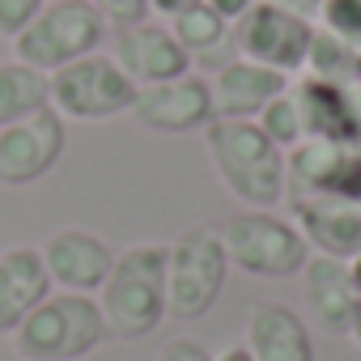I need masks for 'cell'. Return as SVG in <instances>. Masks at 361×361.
Wrapping results in <instances>:
<instances>
[{
  "label": "cell",
  "instance_id": "cell-27",
  "mask_svg": "<svg viewBox=\"0 0 361 361\" xmlns=\"http://www.w3.org/2000/svg\"><path fill=\"white\" fill-rule=\"evenodd\" d=\"M268 5L289 9V13H298V18H306V22H314V18L323 13V0H268Z\"/></svg>",
  "mask_w": 361,
  "mask_h": 361
},
{
  "label": "cell",
  "instance_id": "cell-26",
  "mask_svg": "<svg viewBox=\"0 0 361 361\" xmlns=\"http://www.w3.org/2000/svg\"><path fill=\"white\" fill-rule=\"evenodd\" d=\"M157 361H217V353H209L200 340H192V336H178V340H170L161 353H157Z\"/></svg>",
  "mask_w": 361,
  "mask_h": 361
},
{
  "label": "cell",
  "instance_id": "cell-24",
  "mask_svg": "<svg viewBox=\"0 0 361 361\" xmlns=\"http://www.w3.org/2000/svg\"><path fill=\"white\" fill-rule=\"evenodd\" d=\"M47 5V0H0V39H18L35 18H39V9Z\"/></svg>",
  "mask_w": 361,
  "mask_h": 361
},
{
  "label": "cell",
  "instance_id": "cell-4",
  "mask_svg": "<svg viewBox=\"0 0 361 361\" xmlns=\"http://www.w3.org/2000/svg\"><path fill=\"white\" fill-rule=\"evenodd\" d=\"M230 268L259 276V281H289L302 276L306 259H310V243L302 238V230L293 226V217H281L272 209H251V213H234L217 226Z\"/></svg>",
  "mask_w": 361,
  "mask_h": 361
},
{
  "label": "cell",
  "instance_id": "cell-19",
  "mask_svg": "<svg viewBox=\"0 0 361 361\" xmlns=\"http://www.w3.org/2000/svg\"><path fill=\"white\" fill-rule=\"evenodd\" d=\"M51 106V73H39L22 60H0V128Z\"/></svg>",
  "mask_w": 361,
  "mask_h": 361
},
{
  "label": "cell",
  "instance_id": "cell-16",
  "mask_svg": "<svg viewBox=\"0 0 361 361\" xmlns=\"http://www.w3.org/2000/svg\"><path fill=\"white\" fill-rule=\"evenodd\" d=\"M302 289H306V310H310V319H314L327 336H348V331H353L361 293H357L353 272H348L344 259L310 255L306 268H302Z\"/></svg>",
  "mask_w": 361,
  "mask_h": 361
},
{
  "label": "cell",
  "instance_id": "cell-23",
  "mask_svg": "<svg viewBox=\"0 0 361 361\" xmlns=\"http://www.w3.org/2000/svg\"><path fill=\"white\" fill-rule=\"evenodd\" d=\"M319 30H327L361 51V0H323Z\"/></svg>",
  "mask_w": 361,
  "mask_h": 361
},
{
  "label": "cell",
  "instance_id": "cell-9",
  "mask_svg": "<svg viewBox=\"0 0 361 361\" xmlns=\"http://www.w3.org/2000/svg\"><path fill=\"white\" fill-rule=\"evenodd\" d=\"M68 145L64 115L56 106H43L18 123L0 128V188H30L47 178Z\"/></svg>",
  "mask_w": 361,
  "mask_h": 361
},
{
  "label": "cell",
  "instance_id": "cell-8",
  "mask_svg": "<svg viewBox=\"0 0 361 361\" xmlns=\"http://www.w3.org/2000/svg\"><path fill=\"white\" fill-rule=\"evenodd\" d=\"M314 30H319L314 22H306L289 9H276L268 0H255L243 18L230 22V47H234L238 60H251V64L276 68L285 77H298L306 68Z\"/></svg>",
  "mask_w": 361,
  "mask_h": 361
},
{
  "label": "cell",
  "instance_id": "cell-11",
  "mask_svg": "<svg viewBox=\"0 0 361 361\" xmlns=\"http://www.w3.org/2000/svg\"><path fill=\"white\" fill-rule=\"evenodd\" d=\"M39 255L47 264V276L64 293H98L102 281L111 276L115 251L85 226H64L39 243Z\"/></svg>",
  "mask_w": 361,
  "mask_h": 361
},
{
  "label": "cell",
  "instance_id": "cell-28",
  "mask_svg": "<svg viewBox=\"0 0 361 361\" xmlns=\"http://www.w3.org/2000/svg\"><path fill=\"white\" fill-rule=\"evenodd\" d=\"M209 5H213V9H217L226 22H234V18H243V13L255 5V0H209Z\"/></svg>",
  "mask_w": 361,
  "mask_h": 361
},
{
  "label": "cell",
  "instance_id": "cell-10",
  "mask_svg": "<svg viewBox=\"0 0 361 361\" xmlns=\"http://www.w3.org/2000/svg\"><path fill=\"white\" fill-rule=\"evenodd\" d=\"M136 123H145L149 132H166V136H183V132H200L217 119L213 111V90L204 77L188 73L161 85H140L136 102H132Z\"/></svg>",
  "mask_w": 361,
  "mask_h": 361
},
{
  "label": "cell",
  "instance_id": "cell-15",
  "mask_svg": "<svg viewBox=\"0 0 361 361\" xmlns=\"http://www.w3.org/2000/svg\"><path fill=\"white\" fill-rule=\"evenodd\" d=\"M293 85V77L276 73V68H264V64H251V60H226L213 77H209V90H213V111L217 119H259V111L285 94Z\"/></svg>",
  "mask_w": 361,
  "mask_h": 361
},
{
  "label": "cell",
  "instance_id": "cell-17",
  "mask_svg": "<svg viewBox=\"0 0 361 361\" xmlns=\"http://www.w3.org/2000/svg\"><path fill=\"white\" fill-rule=\"evenodd\" d=\"M243 348L251 353V361H314L310 327L285 302H255L251 306Z\"/></svg>",
  "mask_w": 361,
  "mask_h": 361
},
{
  "label": "cell",
  "instance_id": "cell-6",
  "mask_svg": "<svg viewBox=\"0 0 361 361\" xmlns=\"http://www.w3.org/2000/svg\"><path fill=\"white\" fill-rule=\"evenodd\" d=\"M106 22L90 0H47L39 9V18L13 39V60L39 68V73H56L90 51L102 47Z\"/></svg>",
  "mask_w": 361,
  "mask_h": 361
},
{
  "label": "cell",
  "instance_id": "cell-2",
  "mask_svg": "<svg viewBox=\"0 0 361 361\" xmlns=\"http://www.w3.org/2000/svg\"><path fill=\"white\" fill-rule=\"evenodd\" d=\"M106 331L115 340H145L166 319V247L140 243L115 255L111 276L98 289Z\"/></svg>",
  "mask_w": 361,
  "mask_h": 361
},
{
  "label": "cell",
  "instance_id": "cell-14",
  "mask_svg": "<svg viewBox=\"0 0 361 361\" xmlns=\"http://www.w3.org/2000/svg\"><path fill=\"white\" fill-rule=\"evenodd\" d=\"M293 226L310 243V255H331L353 264L361 255V204L340 196H302L289 200Z\"/></svg>",
  "mask_w": 361,
  "mask_h": 361
},
{
  "label": "cell",
  "instance_id": "cell-20",
  "mask_svg": "<svg viewBox=\"0 0 361 361\" xmlns=\"http://www.w3.org/2000/svg\"><path fill=\"white\" fill-rule=\"evenodd\" d=\"M166 26H170V35L178 43H183L188 56H213L221 43H230V22L209 5V0H196V5L170 13Z\"/></svg>",
  "mask_w": 361,
  "mask_h": 361
},
{
  "label": "cell",
  "instance_id": "cell-32",
  "mask_svg": "<svg viewBox=\"0 0 361 361\" xmlns=\"http://www.w3.org/2000/svg\"><path fill=\"white\" fill-rule=\"evenodd\" d=\"M348 272H353V285H357V293H361V255L348 264Z\"/></svg>",
  "mask_w": 361,
  "mask_h": 361
},
{
  "label": "cell",
  "instance_id": "cell-13",
  "mask_svg": "<svg viewBox=\"0 0 361 361\" xmlns=\"http://www.w3.org/2000/svg\"><path fill=\"white\" fill-rule=\"evenodd\" d=\"M289 90L298 98L306 140L361 145V98H357V90H344V85H331L319 77H298Z\"/></svg>",
  "mask_w": 361,
  "mask_h": 361
},
{
  "label": "cell",
  "instance_id": "cell-31",
  "mask_svg": "<svg viewBox=\"0 0 361 361\" xmlns=\"http://www.w3.org/2000/svg\"><path fill=\"white\" fill-rule=\"evenodd\" d=\"M348 336H353V344L361 348V306H357V319H353V331H348Z\"/></svg>",
  "mask_w": 361,
  "mask_h": 361
},
{
  "label": "cell",
  "instance_id": "cell-3",
  "mask_svg": "<svg viewBox=\"0 0 361 361\" xmlns=\"http://www.w3.org/2000/svg\"><path fill=\"white\" fill-rule=\"evenodd\" d=\"M111 331H106L98 298L51 289L13 331V353L22 361H81Z\"/></svg>",
  "mask_w": 361,
  "mask_h": 361
},
{
  "label": "cell",
  "instance_id": "cell-25",
  "mask_svg": "<svg viewBox=\"0 0 361 361\" xmlns=\"http://www.w3.org/2000/svg\"><path fill=\"white\" fill-rule=\"evenodd\" d=\"M90 5L102 13V22L106 26H136V22H145L153 9H149V0H90Z\"/></svg>",
  "mask_w": 361,
  "mask_h": 361
},
{
  "label": "cell",
  "instance_id": "cell-1",
  "mask_svg": "<svg viewBox=\"0 0 361 361\" xmlns=\"http://www.w3.org/2000/svg\"><path fill=\"white\" fill-rule=\"evenodd\" d=\"M204 149L221 188L247 209H276L285 200V149H276L255 119H213Z\"/></svg>",
  "mask_w": 361,
  "mask_h": 361
},
{
  "label": "cell",
  "instance_id": "cell-21",
  "mask_svg": "<svg viewBox=\"0 0 361 361\" xmlns=\"http://www.w3.org/2000/svg\"><path fill=\"white\" fill-rule=\"evenodd\" d=\"M306 77H319V81H331V85H344V90H361V51L327 30H314V43H310V56H306Z\"/></svg>",
  "mask_w": 361,
  "mask_h": 361
},
{
  "label": "cell",
  "instance_id": "cell-5",
  "mask_svg": "<svg viewBox=\"0 0 361 361\" xmlns=\"http://www.w3.org/2000/svg\"><path fill=\"white\" fill-rule=\"evenodd\" d=\"M230 276V255L217 230L192 226L166 247V314L170 319H204Z\"/></svg>",
  "mask_w": 361,
  "mask_h": 361
},
{
  "label": "cell",
  "instance_id": "cell-7",
  "mask_svg": "<svg viewBox=\"0 0 361 361\" xmlns=\"http://www.w3.org/2000/svg\"><path fill=\"white\" fill-rule=\"evenodd\" d=\"M132 102H136V81L106 51H90L51 73V106L64 119L102 123L132 115Z\"/></svg>",
  "mask_w": 361,
  "mask_h": 361
},
{
  "label": "cell",
  "instance_id": "cell-22",
  "mask_svg": "<svg viewBox=\"0 0 361 361\" xmlns=\"http://www.w3.org/2000/svg\"><path fill=\"white\" fill-rule=\"evenodd\" d=\"M259 128H264V136L276 145V149H298L302 140H306V132H302V111H298V98H293V90H285V94H276L264 111H259V119H255Z\"/></svg>",
  "mask_w": 361,
  "mask_h": 361
},
{
  "label": "cell",
  "instance_id": "cell-30",
  "mask_svg": "<svg viewBox=\"0 0 361 361\" xmlns=\"http://www.w3.org/2000/svg\"><path fill=\"white\" fill-rule=\"evenodd\" d=\"M217 361H251V353H247L243 344H230V348H221V353H217Z\"/></svg>",
  "mask_w": 361,
  "mask_h": 361
},
{
  "label": "cell",
  "instance_id": "cell-29",
  "mask_svg": "<svg viewBox=\"0 0 361 361\" xmlns=\"http://www.w3.org/2000/svg\"><path fill=\"white\" fill-rule=\"evenodd\" d=\"M188 5H196V0H149V9L161 13V18H170V13H178V9H188Z\"/></svg>",
  "mask_w": 361,
  "mask_h": 361
},
{
  "label": "cell",
  "instance_id": "cell-12",
  "mask_svg": "<svg viewBox=\"0 0 361 361\" xmlns=\"http://www.w3.org/2000/svg\"><path fill=\"white\" fill-rule=\"evenodd\" d=\"M115 64L140 85H161V81H174V77H188L192 73V56L183 51L170 35L166 22H136V26H119L115 30V47H111Z\"/></svg>",
  "mask_w": 361,
  "mask_h": 361
},
{
  "label": "cell",
  "instance_id": "cell-18",
  "mask_svg": "<svg viewBox=\"0 0 361 361\" xmlns=\"http://www.w3.org/2000/svg\"><path fill=\"white\" fill-rule=\"evenodd\" d=\"M51 276L47 264L39 255V247H9L0 251V336H13L26 314L51 293Z\"/></svg>",
  "mask_w": 361,
  "mask_h": 361
}]
</instances>
